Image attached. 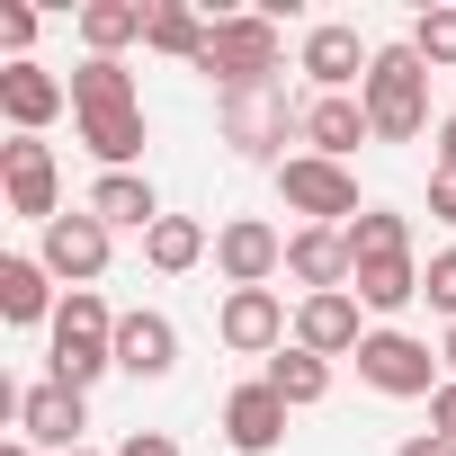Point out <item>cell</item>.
<instances>
[{
	"label": "cell",
	"mask_w": 456,
	"mask_h": 456,
	"mask_svg": "<svg viewBox=\"0 0 456 456\" xmlns=\"http://www.w3.org/2000/svg\"><path fill=\"white\" fill-rule=\"evenodd\" d=\"M278 63H287V37H278V19H260V10H224L215 37H206V54H197V72H206L224 99H233V90H269Z\"/></svg>",
	"instance_id": "1"
},
{
	"label": "cell",
	"mask_w": 456,
	"mask_h": 456,
	"mask_svg": "<svg viewBox=\"0 0 456 456\" xmlns=\"http://www.w3.org/2000/svg\"><path fill=\"white\" fill-rule=\"evenodd\" d=\"M45 331H54V385L90 394V385L117 367V314H108V296H99V287H72V296H63V314H54Z\"/></svg>",
	"instance_id": "2"
},
{
	"label": "cell",
	"mask_w": 456,
	"mask_h": 456,
	"mask_svg": "<svg viewBox=\"0 0 456 456\" xmlns=\"http://www.w3.org/2000/svg\"><path fill=\"white\" fill-rule=\"evenodd\" d=\"M367 126H376V143H411L420 126H429V63L411 54V45H376V72H367Z\"/></svg>",
	"instance_id": "3"
},
{
	"label": "cell",
	"mask_w": 456,
	"mask_h": 456,
	"mask_svg": "<svg viewBox=\"0 0 456 456\" xmlns=\"http://www.w3.org/2000/svg\"><path fill=\"white\" fill-rule=\"evenodd\" d=\"M278 197H287L305 224H331V233H349V224L367 215L349 161H322V152H287V161H278Z\"/></svg>",
	"instance_id": "4"
},
{
	"label": "cell",
	"mask_w": 456,
	"mask_h": 456,
	"mask_svg": "<svg viewBox=\"0 0 456 456\" xmlns=\"http://www.w3.org/2000/svg\"><path fill=\"white\" fill-rule=\"evenodd\" d=\"M0 197H10V215H28V224H54L63 206V170H54V143L45 134H10L0 143Z\"/></svg>",
	"instance_id": "5"
},
{
	"label": "cell",
	"mask_w": 456,
	"mask_h": 456,
	"mask_svg": "<svg viewBox=\"0 0 456 456\" xmlns=\"http://www.w3.org/2000/svg\"><path fill=\"white\" fill-rule=\"evenodd\" d=\"M305 134V108H287V90H233L224 99V143H233L242 161H278V143Z\"/></svg>",
	"instance_id": "6"
},
{
	"label": "cell",
	"mask_w": 456,
	"mask_h": 456,
	"mask_svg": "<svg viewBox=\"0 0 456 456\" xmlns=\"http://www.w3.org/2000/svg\"><path fill=\"white\" fill-rule=\"evenodd\" d=\"M305 81L322 90V99H358L367 90V72H376V45L358 37V28H340V19H322V28H305Z\"/></svg>",
	"instance_id": "7"
},
{
	"label": "cell",
	"mask_w": 456,
	"mask_h": 456,
	"mask_svg": "<svg viewBox=\"0 0 456 456\" xmlns=\"http://www.w3.org/2000/svg\"><path fill=\"white\" fill-rule=\"evenodd\" d=\"M358 376H367L376 394L411 403V394H438V349L411 340V331H367V340H358Z\"/></svg>",
	"instance_id": "8"
},
{
	"label": "cell",
	"mask_w": 456,
	"mask_h": 456,
	"mask_svg": "<svg viewBox=\"0 0 456 456\" xmlns=\"http://www.w3.org/2000/svg\"><path fill=\"white\" fill-rule=\"evenodd\" d=\"M215 331H224L233 358H278V349H287V305H278V287H233L224 314H215Z\"/></svg>",
	"instance_id": "9"
},
{
	"label": "cell",
	"mask_w": 456,
	"mask_h": 456,
	"mask_svg": "<svg viewBox=\"0 0 456 456\" xmlns=\"http://www.w3.org/2000/svg\"><path fill=\"white\" fill-rule=\"evenodd\" d=\"M215 269H224V287H269V278L287 269V233L260 224V215H233V224L215 233Z\"/></svg>",
	"instance_id": "10"
},
{
	"label": "cell",
	"mask_w": 456,
	"mask_h": 456,
	"mask_svg": "<svg viewBox=\"0 0 456 456\" xmlns=\"http://www.w3.org/2000/svg\"><path fill=\"white\" fill-rule=\"evenodd\" d=\"M81 429H90V394H72V385H54V376L19 394V438H28V447L72 456V447H81Z\"/></svg>",
	"instance_id": "11"
},
{
	"label": "cell",
	"mask_w": 456,
	"mask_h": 456,
	"mask_svg": "<svg viewBox=\"0 0 456 456\" xmlns=\"http://www.w3.org/2000/svg\"><path fill=\"white\" fill-rule=\"evenodd\" d=\"M117 367H126L134 385H161V376L179 367V322H170V314H152V305L117 314Z\"/></svg>",
	"instance_id": "12"
},
{
	"label": "cell",
	"mask_w": 456,
	"mask_h": 456,
	"mask_svg": "<svg viewBox=\"0 0 456 456\" xmlns=\"http://www.w3.org/2000/svg\"><path fill=\"white\" fill-rule=\"evenodd\" d=\"M37 260L54 269V278H72V287H90L99 269H108V224L81 206V215H54L45 224V242H37Z\"/></svg>",
	"instance_id": "13"
},
{
	"label": "cell",
	"mask_w": 456,
	"mask_h": 456,
	"mask_svg": "<svg viewBox=\"0 0 456 456\" xmlns=\"http://www.w3.org/2000/svg\"><path fill=\"white\" fill-rule=\"evenodd\" d=\"M224 438H233L242 456H269V447L287 438V394H278L269 376L233 385V394H224Z\"/></svg>",
	"instance_id": "14"
},
{
	"label": "cell",
	"mask_w": 456,
	"mask_h": 456,
	"mask_svg": "<svg viewBox=\"0 0 456 456\" xmlns=\"http://www.w3.org/2000/svg\"><path fill=\"white\" fill-rule=\"evenodd\" d=\"M287 278H296L305 296H340V287L358 278L349 233H331V224H305V233H287Z\"/></svg>",
	"instance_id": "15"
},
{
	"label": "cell",
	"mask_w": 456,
	"mask_h": 456,
	"mask_svg": "<svg viewBox=\"0 0 456 456\" xmlns=\"http://www.w3.org/2000/svg\"><path fill=\"white\" fill-rule=\"evenodd\" d=\"M367 305L340 287V296H305L296 305V349H314V358H358V340H367V322H358Z\"/></svg>",
	"instance_id": "16"
},
{
	"label": "cell",
	"mask_w": 456,
	"mask_h": 456,
	"mask_svg": "<svg viewBox=\"0 0 456 456\" xmlns=\"http://www.w3.org/2000/svg\"><path fill=\"white\" fill-rule=\"evenodd\" d=\"M63 108H72V81H54L45 63H10L0 72V117H10L19 134H45Z\"/></svg>",
	"instance_id": "17"
},
{
	"label": "cell",
	"mask_w": 456,
	"mask_h": 456,
	"mask_svg": "<svg viewBox=\"0 0 456 456\" xmlns=\"http://www.w3.org/2000/svg\"><path fill=\"white\" fill-rule=\"evenodd\" d=\"M81 206L108 224V233H152V224H161V197H152V179H143V170H99Z\"/></svg>",
	"instance_id": "18"
},
{
	"label": "cell",
	"mask_w": 456,
	"mask_h": 456,
	"mask_svg": "<svg viewBox=\"0 0 456 456\" xmlns=\"http://www.w3.org/2000/svg\"><path fill=\"white\" fill-rule=\"evenodd\" d=\"M305 143H314L322 161H349L358 143H376V126H367V99H314V108H305Z\"/></svg>",
	"instance_id": "19"
},
{
	"label": "cell",
	"mask_w": 456,
	"mask_h": 456,
	"mask_svg": "<svg viewBox=\"0 0 456 456\" xmlns=\"http://www.w3.org/2000/svg\"><path fill=\"white\" fill-rule=\"evenodd\" d=\"M63 305H54V269L45 260H0V322H54Z\"/></svg>",
	"instance_id": "20"
},
{
	"label": "cell",
	"mask_w": 456,
	"mask_h": 456,
	"mask_svg": "<svg viewBox=\"0 0 456 456\" xmlns=\"http://www.w3.org/2000/svg\"><path fill=\"white\" fill-rule=\"evenodd\" d=\"M72 126H81V143H90L108 170H134V161H143V134H152L143 108H90V117H72Z\"/></svg>",
	"instance_id": "21"
},
{
	"label": "cell",
	"mask_w": 456,
	"mask_h": 456,
	"mask_svg": "<svg viewBox=\"0 0 456 456\" xmlns=\"http://www.w3.org/2000/svg\"><path fill=\"white\" fill-rule=\"evenodd\" d=\"M206 37H215V19H206V10H188V0H152V28H143V45H152V54L197 63V54H206Z\"/></svg>",
	"instance_id": "22"
},
{
	"label": "cell",
	"mask_w": 456,
	"mask_h": 456,
	"mask_svg": "<svg viewBox=\"0 0 456 456\" xmlns=\"http://www.w3.org/2000/svg\"><path fill=\"white\" fill-rule=\"evenodd\" d=\"M143 28H152L143 0H81V45H90V54H126Z\"/></svg>",
	"instance_id": "23"
},
{
	"label": "cell",
	"mask_w": 456,
	"mask_h": 456,
	"mask_svg": "<svg viewBox=\"0 0 456 456\" xmlns=\"http://www.w3.org/2000/svg\"><path fill=\"white\" fill-rule=\"evenodd\" d=\"M143 260H152L161 278H188V269L206 260V224H197V215H161L152 233H143Z\"/></svg>",
	"instance_id": "24"
},
{
	"label": "cell",
	"mask_w": 456,
	"mask_h": 456,
	"mask_svg": "<svg viewBox=\"0 0 456 456\" xmlns=\"http://www.w3.org/2000/svg\"><path fill=\"white\" fill-rule=\"evenodd\" d=\"M90 108H143V99H134V72H126L117 54H90V63L72 72V117H90Z\"/></svg>",
	"instance_id": "25"
},
{
	"label": "cell",
	"mask_w": 456,
	"mask_h": 456,
	"mask_svg": "<svg viewBox=\"0 0 456 456\" xmlns=\"http://www.w3.org/2000/svg\"><path fill=\"white\" fill-rule=\"evenodd\" d=\"M349 296H358L367 314H403V305L420 296V269H411V260H358Z\"/></svg>",
	"instance_id": "26"
},
{
	"label": "cell",
	"mask_w": 456,
	"mask_h": 456,
	"mask_svg": "<svg viewBox=\"0 0 456 456\" xmlns=\"http://www.w3.org/2000/svg\"><path fill=\"white\" fill-rule=\"evenodd\" d=\"M269 385L287 394V411H305V403H322V394H331V358H314V349H296V340H287V349L269 358Z\"/></svg>",
	"instance_id": "27"
},
{
	"label": "cell",
	"mask_w": 456,
	"mask_h": 456,
	"mask_svg": "<svg viewBox=\"0 0 456 456\" xmlns=\"http://www.w3.org/2000/svg\"><path fill=\"white\" fill-rule=\"evenodd\" d=\"M349 260H411V215L367 206V215L349 224Z\"/></svg>",
	"instance_id": "28"
},
{
	"label": "cell",
	"mask_w": 456,
	"mask_h": 456,
	"mask_svg": "<svg viewBox=\"0 0 456 456\" xmlns=\"http://www.w3.org/2000/svg\"><path fill=\"white\" fill-rule=\"evenodd\" d=\"M403 45H411V54H420L429 72H447V63H456V10H420Z\"/></svg>",
	"instance_id": "29"
},
{
	"label": "cell",
	"mask_w": 456,
	"mask_h": 456,
	"mask_svg": "<svg viewBox=\"0 0 456 456\" xmlns=\"http://www.w3.org/2000/svg\"><path fill=\"white\" fill-rule=\"evenodd\" d=\"M420 296H429V305H438V314L456 322V251H438V260L420 269Z\"/></svg>",
	"instance_id": "30"
},
{
	"label": "cell",
	"mask_w": 456,
	"mask_h": 456,
	"mask_svg": "<svg viewBox=\"0 0 456 456\" xmlns=\"http://www.w3.org/2000/svg\"><path fill=\"white\" fill-rule=\"evenodd\" d=\"M0 45L28 63V45H37V10H19V0H10V10H0Z\"/></svg>",
	"instance_id": "31"
},
{
	"label": "cell",
	"mask_w": 456,
	"mask_h": 456,
	"mask_svg": "<svg viewBox=\"0 0 456 456\" xmlns=\"http://www.w3.org/2000/svg\"><path fill=\"white\" fill-rule=\"evenodd\" d=\"M429 215H447V224H456V179H447V170H429Z\"/></svg>",
	"instance_id": "32"
},
{
	"label": "cell",
	"mask_w": 456,
	"mask_h": 456,
	"mask_svg": "<svg viewBox=\"0 0 456 456\" xmlns=\"http://www.w3.org/2000/svg\"><path fill=\"white\" fill-rule=\"evenodd\" d=\"M394 456H456V438H438V429H420V438H403Z\"/></svg>",
	"instance_id": "33"
},
{
	"label": "cell",
	"mask_w": 456,
	"mask_h": 456,
	"mask_svg": "<svg viewBox=\"0 0 456 456\" xmlns=\"http://www.w3.org/2000/svg\"><path fill=\"white\" fill-rule=\"evenodd\" d=\"M429 420H438V438H456V385H438V394H429Z\"/></svg>",
	"instance_id": "34"
},
{
	"label": "cell",
	"mask_w": 456,
	"mask_h": 456,
	"mask_svg": "<svg viewBox=\"0 0 456 456\" xmlns=\"http://www.w3.org/2000/svg\"><path fill=\"white\" fill-rule=\"evenodd\" d=\"M117 456H179V447H170V438H161V429H134V438H126V447H117Z\"/></svg>",
	"instance_id": "35"
},
{
	"label": "cell",
	"mask_w": 456,
	"mask_h": 456,
	"mask_svg": "<svg viewBox=\"0 0 456 456\" xmlns=\"http://www.w3.org/2000/svg\"><path fill=\"white\" fill-rule=\"evenodd\" d=\"M438 170H447V179H456V108H447V117H438Z\"/></svg>",
	"instance_id": "36"
},
{
	"label": "cell",
	"mask_w": 456,
	"mask_h": 456,
	"mask_svg": "<svg viewBox=\"0 0 456 456\" xmlns=\"http://www.w3.org/2000/svg\"><path fill=\"white\" fill-rule=\"evenodd\" d=\"M438 367H447V385H456V322H447V340H438Z\"/></svg>",
	"instance_id": "37"
},
{
	"label": "cell",
	"mask_w": 456,
	"mask_h": 456,
	"mask_svg": "<svg viewBox=\"0 0 456 456\" xmlns=\"http://www.w3.org/2000/svg\"><path fill=\"white\" fill-rule=\"evenodd\" d=\"M0 456H37V447H28V438H10V447H0Z\"/></svg>",
	"instance_id": "38"
},
{
	"label": "cell",
	"mask_w": 456,
	"mask_h": 456,
	"mask_svg": "<svg viewBox=\"0 0 456 456\" xmlns=\"http://www.w3.org/2000/svg\"><path fill=\"white\" fill-rule=\"evenodd\" d=\"M72 456H99V447H72Z\"/></svg>",
	"instance_id": "39"
}]
</instances>
